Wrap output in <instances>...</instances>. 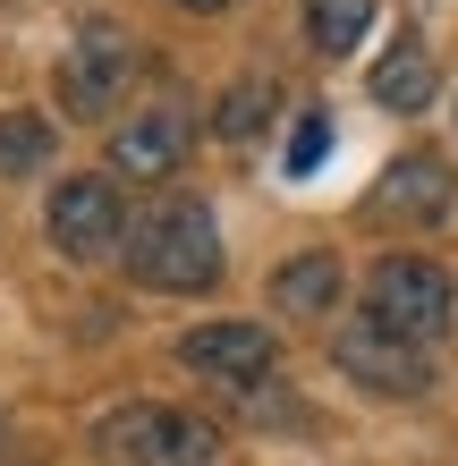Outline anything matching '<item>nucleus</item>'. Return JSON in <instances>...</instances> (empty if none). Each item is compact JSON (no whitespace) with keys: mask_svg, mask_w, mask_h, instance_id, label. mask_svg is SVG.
I'll list each match as a JSON object with an SVG mask.
<instances>
[{"mask_svg":"<svg viewBox=\"0 0 458 466\" xmlns=\"http://www.w3.org/2000/svg\"><path fill=\"white\" fill-rule=\"evenodd\" d=\"M127 280H145V289H170V297H196L221 280V229H212V212L196 196H178V204H153L127 221Z\"/></svg>","mask_w":458,"mask_h":466,"instance_id":"nucleus-1","label":"nucleus"},{"mask_svg":"<svg viewBox=\"0 0 458 466\" xmlns=\"http://www.w3.org/2000/svg\"><path fill=\"white\" fill-rule=\"evenodd\" d=\"M94 458L102 466H221V424L161 399H127L94 424Z\"/></svg>","mask_w":458,"mask_h":466,"instance_id":"nucleus-2","label":"nucleus"},{"mask_svg":"<svg viewBox=\"0 0 458 466\" xmlns=\"http://www.w3.org/2000/svg\"><path fill=\"white\" fill-rule=\"evenodd\" d=\"M365 314L391 322L399 339L433 348L450 322H458V280H450L433 255H373L365 263Z\"/></svg>","mask_w":458,"mask_h":466,"instance_id":"nucleus-3","label":"nucleus"},{"mask_svg":"<svg viewBox=\"0 0 458 466\" xmlns=\"http://www.w3.org/2000/svg\"><path fill=\"white\" fill-rule=\"evenodd\" d=\"M137 86V35H127L119 17H86L60 51V68H51V94H60L68 119H111L119 94Z\"/></svg>","mask_w":458,"mask_h":466,"instance_id":"nucleus-4","label":"nucleus"},{"mask_svg":"<svg viewBox=\"0 0 458 466\" xmlns=\"http://www.w3.org/2000/svg\"><path fill=\"white\" fill-rule=\"evenodd\" d=\"M331 365L357 381V390H373V399H424L433 390V356H424L416 339H399L391 322H373V314L331 331Z\"/></svg>","mask_w":458,"mask_h":466,"instance_id":"nucleus-5","label":"nucleus"},{"mask_svg":"<svg viewBox=\"0 0 458 466\" xmlns=\"http://www.w3.org/2000/svg\"><path fill=\"white\" fill-rule=\"evenodd\" d=\"M127 221L137 212L119 204V178H60L43 196V238L60 246L68 263H102L127 246Z\"/></svg>","mask_w":458,"mask_h":466,"instance_id":"nucleus-6","label":"nucleus"},{"mask_svg":"<svg viewBox=\"0 0 458 466\" xmlns=\"http://www.w3.org/2000/svg\"><path fill=\"white\" fill-rule=\"evenodd\" d=\"M170 356L187 373L221 381V390H263L280 373V331L272 322H187Z\"/></svg>","mask_w":458,"mask_h":466,"instance_id":"nucleus-7","label":"nucleus"},{"mask_svg":"<svg viewBox=\"0 0 458 466\" xmlns=\"http://www.w3.org/2000/svg\"><path fill=\"white\" fill-rule=\"evenodd\" d=\"M187 145H196V111L187 102H145V111H127V127L111 136V178L119 187H170Z\"/></svg>","mask_w":458,"mask_h":466,"instance_id":"nucleus-8","label":"nucleus"},{"mask_svg":"<svg viewBox=\"0 0 458 466\" xmlns=\"http://www.w3.org/2000/svg\"><path fill=\"white\" fill-rule=\"evenodd\" d=\"M450 204H458V170L442 153H399L365 196V212H399V221H450Z\"/></svg>","mask_w":458,"mask_h":466,"instance_id":"nucleus-9","label":"nucleus"},{"mask_svg":"<svg viewBox=\"0 0 458 466\" xmlns=\"http://www.w3.org/2000/svg\"><path fill=\"white\" fill-rule=\"evenodd\" d=\"M340 297H348V271H340L331 246H314V255H289V263L272 271V306H280L289 322H331Z\"/></svg>","mask_w":458,"mask_h":466,"instance_id":"nucleus-10","label":"nucleus"},{"mask_svg":"<svg viewBox=\"0 0 458 466\" xmlns=\"http://www.w3.org/2000/svg\"><path fill=\"white\" fill-rule=\"evenodd\" d=\"M433 94H442V76H433V51L416 35H399L382 60H373V102H382V111H424Z\"/></svg>","mask_w":458,"mask_h":466,"instance_id":"nucleus-11","label":"nucleus"},{"mask_svg":"<svg viewBox=\"0 0 458 466\" xmlns=\"http://www.w3.org/2000/svg\"><path fill=\"white\" fill-rule=\"evenodd\" d=\"M272 119H280V86L272 76H238V86L212 102V136H221V145H255Z\"/></svg>","mask_w":458,"mask_h":466,"instance_id":"nucleus-12","label":"nucleus"},{"mask_svg":"<svg viewBox=\"0 0 458 466\" xmlns=\"http://www.w3.org/2000/svg\"><path fill=\"white\" fill-rule=\"evenodd\" d=\"M365 25H373V0H306V43L322 60H348L365 43Z\"/></svg>","mask_w":458,"mask_h":466,"instance_id":"nucleus-13","label":"nucleus"},{"mask_svg":"<svg viewBox=\"0 0 458 466\" xmlns=\"http://www.w3.org/2000/svg\"><path fill=\"white\" fill-rule=\"evenodd\" d=\"M51 119L43 111H0V178H35L43 161H51Z\"/></svg>","mask_w":458,"mask_h":466,"instance_id":"nucleus-14","label":"nucleus"},{"mask_svg":"<svg viewBox=\"0 0 458 466\" xmlns=\"http://www.w3.org/2000/svg\"><path fill=\"white\" fill-rule=\"evenodd\" d=\"M322 153H331V111H306L298 127H289V161H280V170H298V178H306Z\"/></svg>","mask_w":458,"mask_h":466,"instance_id":"nucleus-15","label":"nucleus"},{"mask_svg":"<svg viewBox=\"0 0 458 466\" xmlns=\"http://www.w3.org/2000/svg\"><path fill=\"white\" fill-rule=\"evenodd\" d=\"M170 9H187V17H221V9H238V0H170Z\"/></svg>","mask_w":458,"mask_h":466,"instance_id":"nucleus-16","label":"nucleus"},{"mask_svg":"<svg viewBox=\"0 0 458 466\" xmlns=\"http://www.w3.org/2000/svg\"><path fill=\"white\" fill-rule=\"evenodd\" d=\"M450 127H458V102H450Z\"/></svg>","mask_w":458,"mask_h":466,"instance_id":"nucleus-17","label":"nucleus"},{"mask_svg":"<svg viewBox=\"0 0 458 466\" xmlns=\"http://www.w3.org/2000/svg\"><path fill=\"white\" fill-rule=\"evenodd\" d=\"M0 441H9V432H0Z\"/></svg>","mask_w":458,"mask_h":466,"instance_id":"nucleus-18","label":"nucleus"}]
</instances>
